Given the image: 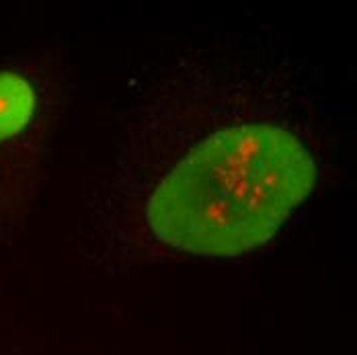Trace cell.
Segmentation results:
<instances>
[{"label": "cell", "instance_id": "cell-1", "mask_svg": "<svg viewBox=\"0 0 357 355\" xmlns=\"http://www.w3.org/2000/svg\"><path fill=\"white\" fill-rule=\"evenodd\" d=\"M91 206V252L119 267L232 259L267 245L312 195V130L273 97L212 82L169 99Z\"/></svg>", "mask_w": 357, "mask_h": 355}, {"label": "cell", "instance_id": "cell-2", "mask_svg": "<svg viewBox=\"0 0 357 355\" xmlns=\"http://www.w3.org/2000/svg\"><path fill=\"white\" fill-rule=\"evenodd\" d=\"M41 101L21 72L0 70V163L6 154L39 152Z\"/></svg>", "mask_w": 357, "mask_h": 355}]
</instances>
